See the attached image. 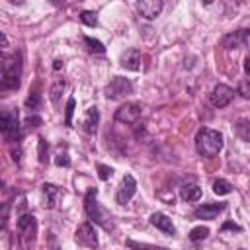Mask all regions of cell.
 Masks as SVG:
<instances>
[{"label":"cell","mask_w":250,"mask_h":250,"mask_svg":"<svg viewBox=\"0 0 250 250\" xmlns=\"http://www.w3.org/2000/svg\"><path fill=\"white\" fill-rule=\"evenodd\" d=\"M223 145H225L223 135H221L219 131H215V129L203 127V129H199L197 135H195V150H197L201 156H205V158L217 156V154L223 150Z\"/></svg>","instance_id":"6da1fadb"},{"label":"cell","mask_w":250,"mask_h":250,"mask_svg":"<svg viewBox=\"0 0 250 250\" xmlns=\"http://www.w3.org/2000/svg\"><path fill=\"white\" fill-rule=\"evenodd\" d=\"M84 209L90 217V221H94L96 225H100L102 229L105 230H113V221H111V215L109 211H105L100 203H98V189L92 188L86 191V197H84Z\"/></svg>","instance_id":"7a4b0ae2"},{"label":"cell","mask_w":250,"mask_h":250,"mask_svg":"<svg viewBox=\"0 0 250 250\" xmlns=\"http://www.w3.org/2000/svg\"><path fill=\"white\" fill-rule=\"evenodd\" d=\"M0 135L8 141V143H20L21 137V125H20V117L16 109H6L0 107Z\"/></svg>","instance_id":"3957f363"},{"label":"cell","mask_w":250,"mask_h":250,"mask_svg":"<svg viewBox=\"0 0 250 250\" xmlns=\"http://www.w3.org/2000/svg\"><path fill=\"white\" fill-rule=\"evenodd\" d=\"M18 238L20 244L25 250H31L35 246V238H37V219L31 213H21L18 219Z\"/></svg>","instance_id":"277c9868"},{"label":"cell","mask_w":250,"mask_h":250,"mask_svg":"<svg viewBox=\"0 0 250 250\" xmlns=\"http://www.w3.org/2000/svg\"><path fill=\"white\" fill-rule=\"evenodd\" d=\"M74 240L78 246L82 248H90V250H96L98 248V234L94 230V227L90 223H82L78 229H76V234H74Z\"/></svg>","instance_id":"5b68a950"},{"label":"cell","mask_w":250,"mask_h":250,"mask_svg":"<svg viewBox=\"0 0 250 250\" xmlns=\"http://www.w3.org/2000/svg\"><path fill=\"white\" fill-rule=\"evenodd\" d=\"M129 94H133V84H131L127 78L115 76V78L105 86V98H107V100H117V98L129 96Z\"/></svg>","instance_id":"8992f818"},{"label":"cell","mask_w":250,"mask_h":250,"mask_svg":"<svg viewBox=\"0 0 250 250\" xmlns=\"http://www.w3.org/2000/svg\"><path fill=\"white\" fill-rule=\"evenodd\" d=\"M234 100V90L227 84H217L209 94V104L213 107H227Z\"/></svg>","instance_id":"52a82bcc"},{"label":"cell","mask_w":250,"mask_h":250,"mask_svg":"<svg viewBox=\"0 0 250 250\" xmlns=\"http://www.w3.org/2000/svg\"><path fill=\"white\" fill-rule=\"evenodd\" d=\"M141 113H143L141 104L127 102V104H123V105L115 111V121H119V123H127V125H135V123L139 121Z\"/></svg>","instance_id":"ba28073f"},{"label":"cell","mask_w":250,"mask_h":250,"mask_svg":"<svg viewBox=\"0 0 250 250\" xmlns=\"http://www.w3.org/2000/svg\"><path fill=\"white\" fill-rule=\"evenodd\" d=\"M137 193V180L131 176V174H127L123 180H121V186H119V189H117V193H115V199H117V203L119 205H125L127 201H131V197Z\"/></svg>","instance_id":"9c48e42d"},{"label":"cell","mask_w":250,"mask_h":250,"mask_svg":"<svg viewBox=\"0 0 250 250\" xmlns=\"http://www.w3.org/2000/svg\"><path fill=\"white\" fill-rule=\"evenodd\" d=\"M162 8H164L162 0H143V2H137V10H139V14L145 20H154L156 16H160Z\"/></svg>","instance_id":"30bf717a"},{"label":"cell","mask_w":250,"mask_h":250,"mask_svg":"<svg viewBox=\"0 0 250 250\" xmlns=\"http://www.w3.org/2000/svg\"><path fill=\"white\" fill-rule=\"evenodd\" d=\"M246 43H248V29H238V31L227 33L221 41V45L225 49H238V47H244Z\"/></svg>","instance_id":"8fae6325"},{"label":"cell","mask_w":250,"mask_h":250,"mask_svg":"<svg viewBox=\"0 0 250 250\" xmlns=\"http://www.w3.org/2000/svg\"><path fill=\"white\" fill-rule=\"evenodd\" d=\"M0 76H18L21 78V55H12L2 62Z\"/></svg>","instance_id":"7c38bea8"},{"label":"cell","mask_w":250,"mask_h":250,"mask_svg":"<svg viewBox=\"0 0 250 250\" xmlns=\"http://www.w3.org/2000/svg\"><path fill=\"white\" fill-rule=\"evenodd\" d=\"M223 209H225V203H205V205H199V207L193 211V217H195V219L213 221Z\"/></svg>","instance_id":"4fadbf2b"},{"label":"cell","mask_w":250,"mask_h":250,"mask_svg":"<svg viewBox=\"0 0 250 250\" xmlns=\"http://www.w3.org/2000/svg\"><path fill=\"white\" fill-rule=\"evenodd\" d=\"M41 191H43V205L47 209H55L57 207V201L61 197V188L55 186V184H43L41 186Z\"/></svg>","instance_id":"5bb4252c"},{"label":"cell","mask_w":250,"mask_h":250,"mask_svg":"<svg viewBox=\"0 0 250 250\" xmlns=\"http://www.w3.org/2000/svg\"><path fill=\"white\" fill-rule=\"evenodd\" d=\"M98 123H100V111H98L96 105H92V107H88V111L82 117V129L88 135H94L96 129H98Z\"/></svg>","instance_id":"9a60e30c"},{"label":"cell","mask_w":250,"mask_h":250,"mask_svg":"<svg viewBox=\"0 0 250 250\" xmlns=\"http://www.w3.org/2000/svg\"><path fill=\"white\" fill-rule=\"evenodd\" d=\"M150 225L156 227L158 230L166 232V234H176V229L172 225V219L168 215H164V213H152L150 215Z\"/></svg>","instance_id":"2e32d148"},{"label":"cell","mask_w":250,"mask_h":250,"mask_svg":"<svg viewBox=\"0 0 250 250\" xmlns=\"http://www.w3.org/2000/svg\"><path fill=\"white\" fill-rule=\"evenodd\" d=\"M121 66L127 70H141V51L139 49H129L121 57Z\"/></svg>","instance_id":"e0dca14e"},{"label":"cell","mask_w":250,"mask_h":250,"mask_svg":"<svg viewBox=\"0 0 250 250\" xmlns=\"http://www.w3.org/2000/svg\"><path fill=\"white\" fill-rule=\"evenodd\" d=\"M21 84V78L18 76H0V96H10L14 94Z\"/></svg>","instance_id":"ac0fdd59"},{"label":"cell","mask_w":250,"mask_h":250,"mask_svg":"<svg viewBox=\"0 0 250 250\" xmlns=\"http://www.w3.org/2000/svg\"><path fill=\"white\" fill-rule=\"evenodd\" d=\"M201 193L203 191H201V188L197 184H184L180 188V195L186 201H197V199H201Z\"/></svg>","instance_id":"d6986e66"},{"label":"cell","mask_w":250,"mask_h":250,"mask_svg":"<svg viewBox=\"0 0 250 250\" xmlns=\"http://www.w3.org/2000/svg\"><path fill=\"white\" fill-rule=\"evenodd\" d=\"M213 191H215L217 195H229V193L232 191V184H230L229 180L219 178V180L213 182Z\"/></svg>","instance_id":"ffe728a7"},{"label":"cell","mask_w":250,"mask_h":250,"mask_svg":"<svg viewBox=\"0 0 250 250\" xmlns=\"http://www.w3.org/2000/svg\"><path fill=\"white\" fill-rule=\"evenodd\" d=\"M64 80H55L53 82V86H51V90H49V94H51V102L55 104V105H59V100H61V94H62V90H64Z\"/></svg>","instance_id":"44dd1931"},{"label":"cell","mask_w":250,"mask_h":250,"mask_svg":"<svg viewBox=\"0 0 250 250\" xmlns=\"http://www.w3.org/2000/svg\"><path fill=\"white\" fill-rule=\"evenodd\" d=\"M207 236H209V229H207V227H195V229H191V232H189V240H191V242L205 240Z\"/></svg>","instance_id":"7402d4cb"},{"label":"cell","mask_w":250,"mask_h":250,"mask_svg":"<svg viewBox=\"0 0 250 250\" xmlns=\"http://www.w3.org/2000/svg\"><path fill=\"white\" fill-rule=\"evenodd\" d=\"M80 21L86 23L88 27H96L98 25V18H96V12H90V10H84L80 12Z\"/></svg>","instance_id":"603a6c76"},{"label":"cell","mask_w":250,"mask_h":250,"mask_svg":"<svg viewBox=\"0 0 250 250\" xmlns=\"http://www.w3.org/2000/svg\"><path fill=\"white\" fill-rule=\"evenodd\" d=\"M84 43L88 45V49H90L92 53H98V55L105 53V47H104V43H102V41H98V39H92V37H84Z\"/></svg>","instance_id":"cb8c5ba5"},{"label":"cell","mask_w":250,"mask_h":250,"mask_svg":"<svg viewBox=\"0 0 250 250\" xmlns=\"http://www.w3.org/2000/svg\"><path fill=\"white\" fill-rule=\"evenodd\" d=\"M74 105H76V100L74 98H68L66 102V109H64V125H72V115H74Z\"/></svg>","instance_id":"d4e9b609"},{"label":"cell","mask_w":250,"mask_h":250,"mask_svg":"<svg viewBox=\"0 0 250 250\" xmlns=\"http://www.w3.org/2000/svg\"><path fill=\"white\" fill-rule=\"evenodd\" d=\"M8 219H10V203H0V230L6 229L8 225Z\"/></svg>","instance_id":"484cf974"},{"label":"cell","mask_w":250,"mask_h":250,"mask_svg":"<svg viewBox=\"0 0 250 250\" xmlns=\"http://www.w3.org/2000/svg\"><path fill=\"white\" fill-rule=\"evenodd\" d=\"M25 107H27V109H33V111L39 109V107H41V96H39L37 92L29 94L27 100H25Z\"/></svg>","instance_id":"4316f807"},{"label":"cell","mask_w":250,"mask_h":250,"mask_svg":"<svg viewBox=\"0 0 250 250\" xmlns=\"http://www.w3.org/2000/svg\"><path fill=\"white\" fill-rule=\"evenodd\" d=\"M41 125V117L39 115H29L25 121H23V131H29V129H35Z\"/></svg>","instance_id":"83f0119b"},{"label":"cell","mask_w":250,"mask_h":250,"mask_svg":"<svg viewBox=\"0 0 250 250\" xmlns=\"http://www.w3.org/2000/svg\"><path fill=\"white\" fill-rule=\"evenodd\" d=\"M127 246L133 248V250H166V248H158V246H152V244H141V242H135V240H129Z\"/></svg>","instance_id":"f1b7e54d"},{"label":"cell","mask_w":250,"mask_h":250,"mask_svg":"<svg viewBox=\"0 0 250 250\" xmlns=\"http://www.w3.org/2000/svg\"><path fill=\"white\" fill-rule=\"evenodd\" d=\"M47 150H49V145L45 139H39V162L45 164L47 162Z\"/></svg>","instance_id":"f546056e"},{"label":"cell","mask_w":250,"mask_h":250,"mask_svg":"<svg viewBox=\"0 0 250 250\" xmlns=\"http://www.w3.org/2000/svg\"><path fill=\"white\" fill-rule=\"evenodd\" d=\"M111 174H113V170H111L109 166H105V164H98V176H100V180H109Z\"/></svg>","instance_id":"4dcf8cb0"},{"label":"cell","mask_w":250,"mask_h":250,"mask_svg":"<svg viewBox=\"0 0 250 250\" xmlns=\"http://www.w3.org/2000/svg\"><path fill=\"white\" fill-rule=\"evenodd\" d=\"M55 162H57V166H70V158H68L66 152H59L57 158H55Z\"/></svg>","instance_id":"1f68e13d"},{"label":"cell","mask_w":250,"mask_h":250,"mask_svg":"<svg viewBox=\"0 0 250 250\" xmlns=\"http://www.w3.org/2000/svg\"><path fill=\"white\" fill-rule=\"evenodd\" d=\"M246 129H248V121H246V119H242V121L238 123V133H240L242 141H248V139H250V137H248V131H246Z\"/></svg>","instance_id":"d6a6232c"},{"label":"cell","mask_w":250,"mask_h":250,"mask_svg":"<svg viewBox=\"0 0 250 250\" xmlns=\"http://www.w3.org/2000/svg\"><path fill=\"white\" fill-rule=\"evenodd\" d=\"M8 47H10V41H8V37L0 31V53H6V51H8Z\"/></svg>","instance_id":"836d02e7"},{"label":"cell","mask_w":250,"mask_h":250,"mask_svg":"<svg viewBox=\"0 0 250 250\" xmlns=\"http://www.w3.org/2000/svg\"><path fill=\"white\" fill-rule=\"evenodd\" d=\"M238 92H240V96H242V98H248V96H250V94H248V88H246V80H242V82H240Z\"/></svg>","instance_id":"e575fe53"},{"label":"cell","mask_w":250,"mask_h":250,"mask_svg":"<svg viewBox=\"0 0 250 250\" xmlns=\"http://www.w3.org/2000/svg\"><path fill=\"white\" fill-rule=\"evenodd\" d=\"M227 229H232V230H240V227H238V225H234V223H225V225L221 227V230H227Z\"/></svg>","instance_id":"d590c367"},{"label":"cell","mask_w":250,"mask_h":250,"mask_svg":"<svg viewBox=\"0 0 250 250\" xmlns=\"http://www.w3.org/2000/svg\"><path fill=\"white\" fill-rule=\"evenodd\" d=\"M244 70H246V74L250 72V59H244Z\"/></svg>","instance_id":"8d00e7d4"},{"label":"cell","mask_w":250,"mask_h":250,"mask_svg":"<svg viewBox=\"0 0 250 250\" xmlns=\"http://www.w3.org/2000/svg\"><path fill=\"white\" fill-rule=\"evenodd\" d=\"M61 66H62V62H61V61H55V64H53V68H55V70H61Z\"/></svg>","instance_id":"74e56055"},{"label":"cell","mask_w":250,"mask_h":250,"mask_svg":"<svg viewBox=\"0 0 250 250\" xmlns=\"http://www.w3.org/2000/svg\"><path fill=\"white\" fill-rule=\"evenodd\" d=\"M240 250H244V248H240Z\"/></svg>","instance_id":"f35d334b"}]
</instances>
